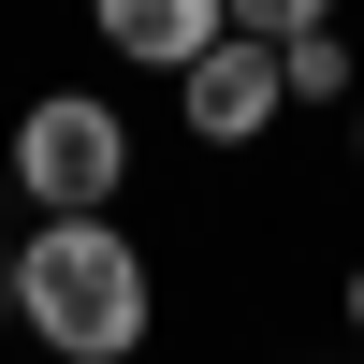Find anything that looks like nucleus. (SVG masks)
I'll return each instance as SVG.
<instances>
[{"mask_svg": "<svg viewBox=\"0 0 364 364\" xmlns=\"http://www.w3.org/2000/svg\"><path fill=\"white\" fill-rule=\"evenodd\" d=\"M15 336L44 364H146L161 336V262L117 219H29L15 233Z\"/></svg>", "mask_w": 364, "mask_h": 364, "instance_id": "f257e3e1", "label": "nucleus"}, {"mask_svg": "<svg viewBox=\"0 0 364 364\" xmlns=\"http://www.w3.org/2000/svg\"><path fill=\"white\" fill-rule=\"evenodd\" d=\"M0 175H15L29 219H117L132 175H146V146H132V117L102 87H29L15 132H0Z\"/></svg>", "mask_w": 364, "mask_h": 364, "instance_id": "f03ea898", "label": "nucleus"}, {"mask_svg": "<svg viewBox=\"0 0 364 364\" xmlns=\"http://www.w3.org/2000/svg\"><path fill=\"white\" fill-rule=\"evenodd\" d=\"M175 117H190V146H262L291 117V87H277V44H248V29H233L219 58H204L190 87H175Z\"/></svg>", "mask_w": 364, "mask_h": 364, "instance_id": "7ed1b4c3", "label": "nucleus"}, {"mask_svg": "<svg viewBox=\"0 0 364 364\" xmlns=\"http://www.w3.org/2000/svg\"><path fill=\"white\" fill-rule=\"evenodd\" d=\"M219 44H233V0H102V58L117 73H175L190 87Z\"/></svg>", "mask_w": 364, "mask_h": 364, "instance_id": "20e7f679", "label": "nucleus"}, {"mask_svg": "<svg viewBox=\"0 0 364 364\" xmlns=\"http://www.w3.org/2000/svg\"><path fill=\"white\" fill-rule=\"evenodd\" d=\"M277 87H291V117H321V102H364V73H350V29L336 15H306L277 44Z\"/></svg>", "mask_w": 364, "mask_h": 364, "instance_id": "39448f33", "label": "nucleus"}, {"mask_svg": "<svg viewBox=\"0 0 364 364\" xmlns=\"http://www.w3.org/2000/svg\"><path fill=\"white\" fill-rule=\"evenodd\" d=\"M0 336H15V248H0Z\"/></svg>", "mask_w": 364, "mask_h": 364, "instance_id": "423d86ee", "label": "nucleus"}, {"mask_svg": "<svg viewBox=\"0 0 364 364\" xmlns=\"http://www.w3.org/2000/svg\"><path fill=\"white\" fill-rule=\"evenodd\" d=\"M350 350H364V262H350Z\"/></svg>", "mask_w": 364, "mask_h": 364, "instance_id": "0eeeda50", "label": "nucleus"}, {"mask_svg": "<svg viewBox=\"0 0 364 364\" xmlns=\"http://www.w3.org/2000/svg\"><path fill=\"white\" fill-rule=\"evenodd\" d=\"M350 175H364V102H350Z\"/></svg>", "mask_w": 364, "mask_h": 364, "instance_id": "6e6552de", "label": "nucleus"}, {"mask_svg": "<svg viewBox=\"0 0 364 364\" xmlns=\"http://www.w3.org/2000/svg\"><path fill=\"white\" fill-rule=\"evenodd\" d=\"M350 364H364V350H350Z\"/></svg>", "mask_w": 364, "mask_h": 364, "instance_id": "1a4fd4ad", "label": "nucleus"}]
</instances>
